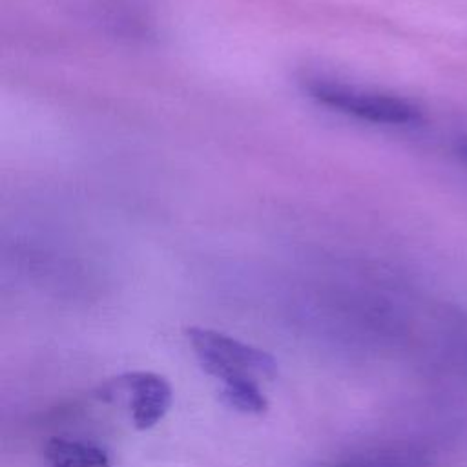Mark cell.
Listing matches in <instances>:
<instances>
[{
  "label": "cell",
  "instance_id": "cell-5",
  "mask_svg": "<svg viewBox=\"0 0 467 467\" xmlns=\"http://www.w3.org/2000/svg\"><path fill=\"white\" fill-rule=\"evenodd\" d=\"M219 400L228 409H234L241 414H250V416H261L270 407V403L257 381L224 383L221 389Z\"/></svg>",
  "mask_w": 467,
  "mask_h": 467
},
{
  "label": "cell",
  "instance_id": "cell-3",
  "mask_svg": "<svg viewBox=\"0 0 467 467\" xmlns=\"http://www.w3.org/2000/svg\"><path fill=\"white\" fill-rule=\"evenodd\" d=\"M119 392L128 398L131 421L137 431L155 427L168 414L173 401L170 381L151 370H130L100 387L104 400Z\"/></svg>",
  "mask_w": 467,
  "mask_h": 467
},
{
  "label": "cell",
  "instance_id": "cell-4",
  "mask_svg": "<svg viewBox=\"0 0 467 467\" xmlns=\"http://www.w3.org/2000/svg\"><path fill=\"white\" fill-rule=\"evenodd\" d=\"M47 467H111L109 454L89 441L53 436L44 445Z\"/></svg>",
  "mask_w": 467,
  "mask_h": 467
},
{
  "label": "cell",
  "instance_id": "cell-1",
  "mask_svg": "<svg viewBox=\"0 0 467 467\" xmlns=\"http://www.w3.org/2000/svg\"><path fill=\"white\" fill-rule=\"evenodd\" d=\"M299 84L317 104L359 120L383 126H409L421 120V109L414 102L398 95L348 84L337 77L306 73Z\"/></svg>",
  "mask_w": 467,
  "mask_h": 467
},
{
  "label": "cell",
  "instance_id": "cell-6",
  "mask_svg": "<svg viewBox=\"0 0 467 467\" xmlns=\"http://www.w3.org/2000/svg\"><path fill=\"white\" fill-rule=\"evenodd\" d=\"M456 155L462 159L463 164H467V139H460L456 142Z\"/></svg>",
  "mask_w": 467,
  "mask_h": 467
},
{
  "label": "cell",
  "instance_id": "cell-2",
  "mask_svg": "<svg viewBox=\"0 0 467 467\" xmlns=\"http://www.w3.org/2000/svg\"><path fill=\"white\" fill-rule=\"evenodd\" d=\"M188 343L199 367L224 383L270 381L277 376V361L266 350L204 327H188Z\"/></svg>",
  "mask_w": 467,
  "mask_h": 467
}]
</instances>
